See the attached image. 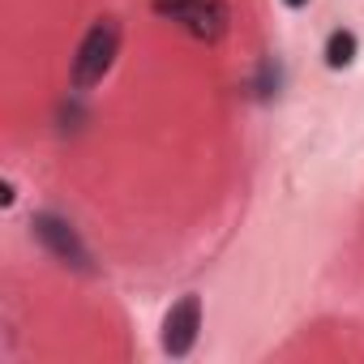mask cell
Here are the masks:
<instances>
[{"label": "cell", "instance_id": "cell-1", "mask_svg": "<svg viewBox=\"0 0 364 364\" xmlns=\"http://www.w3.org/2000/svg\"><path fill=\"white\" fill-rule=\"evenodd\" d=\"M116 52H120V26L112 18L95 22L86 31V39H82L77 56H73V86L77 90H90L95 82H103L107 69L116 65Z\"/></svg>", "mask_w": 364, "mask_h": 364}, {"label": "cell", "instance_id": "cell-2", "mask_svg": "<svg viewBox=\"0 0 364 364\" xmlns=\"http://www.w3.org/2000/svg\"><path fill=\"white\" fill-rule=\"evenodd\" d=\"M154 14L171 18L176 26H185L193 39L215 43L228 31V5L223 0H154Z\"/></svg>", "mask_w": 364, "mask_h": 364}, {"label": "cell", "instance_id": "cell-3", "mask_svg": "<svg viewBox=\"0 0 364 364\" xmlns=\"http://www.w3.org/2000/svg\"><path fill=\"white\" fill-rule=\"evenodd\" d=\"M198 330H202V300L198 296H185L176 300L163 317V351L171 355H189L193 343H198Z\"/></svg>", "mask_w": 364, "mask_h": 364}, {"label": "cell", "instance_id": "cell-4", "mask_svg": "<svg viewBox=\"0 0 364 364\" xmlns=\"http://www.w3.org/2000/svg\"><path fill=\"white\" fill-rule=\"evenodd\" d=\"M35 236L65 262V266H77V270H90V253H86V245L77 240V232L65 223V219H56V215H39L35 219Z\"/></svg>", "mask_w": 364, "mask_h": 364}, {"label": "cell", "instance_id": "cell-5", "mask_svg": "<svg viewBox=\"0 0 364 364\" xmlns=\"http://www.w3.org/2000/svg\"><path fill=\"white\" fill-rule=\"evenodd\" d=\"M355 60V35L351 31H334L330 43H326V65L330 69H347Z\"/></svg>", "mask_w": 364, "mask_h": 364}, {"label": "cell", "instance_id": "cell-6", "mask_svg": "<svg viewBox=\"0 0 364 364\" xmlns=\"http://www.w3.org/2000/svg\"><path fill=\"white\" fill-rule=\"evenodd\" d=\"M287 5H291V9H300V5H309V0H287Z\"/></svg>", "mask_w": 364, "mask_h": 364}]
</instances>
